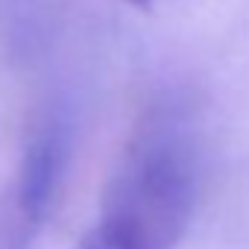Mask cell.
<instances>
[{"mask_svg":"<svg viewBox=\"0 0 249 249\" xmlns=\"http://www.w3.org/2000/svg\"><path fill=\"white\" fill-rule=\"evenodd\" d=\"M205 179L196 111L182 97H161L141 117L97 220L71 249H176Z\"/></svg>","mask_w":249,"mask_h":249,"instance_id":"1","label":"cell"},{"mask_svg":"<svg viewBox=\"0 0 249 249\" xmlns=\"http://www.w3.org/2000/svg\"><path fill=\"white\" fill-rule=\"evenodd\" d=\"M73 147L68 108L47 111L27 138L18 170L0 191V249H33L65 182Z\"/></svg>","mask_w":249,"mask_h":249,"instance_id":"2","label":"cell"},{"mask_svg":"<svg viewBox=\"0 0 249 249\" xmlns=\"http://www.w3.org/2000/svg\"><path fill=\"white\" fill-rule=\"evenodd\" d=\"M129 3H132V6H138V9H147L153 0H129Z\"/></svg>","mask_w":249,"mask_h":249,"instance_id":"3","label":"cell"}]
</instances>
